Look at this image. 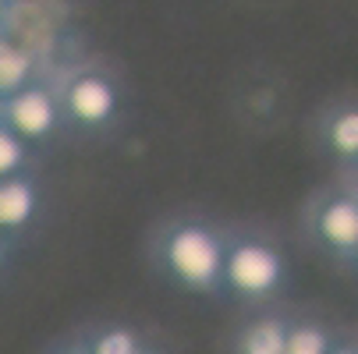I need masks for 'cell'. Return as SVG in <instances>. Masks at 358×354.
I'll use <instances>...</instances> for the list:
<instances>
[{
  "mask_svg": "<svg viewBox=\"0 0 358 354\" xmlns=\"http://www.w3.org/2000/svg\"><path fill=\"white\" fill-rule=\"evenodd\" d=\"M57 99H61L64 121H71L78 128H103L117 117V107H121L117 85L107 75H96V71H78L75 78H68V85Z\"/></svg>",
  "mask_w": 358,
  "mask_h": 354,
  "instance_id": "4",
  "label": "cell"
},
{
  "mask_svg": "<svg viewBox=\"0 0 358 354\" xmlns=\"http://www.w3.org/2000/svg\"><path fill=\"white\" fill-rule=\"evenodd\" d=\"M142 354H152V351H145V347H142Z\"/></svg>",
  "mask_w": 358,
  "mask_h": 354,
  "instance_id": "20",
  "label": "cell"
},
{
  "mask_svg": "<svg viewBox=\"0 0 358 354\" xmlns=\"http://www.w3.org/2000/svg\"><path fill=\"white\" fill-rule=\"evenodd\" d=\"M224 237L202 220H178L160 234L157 259L164 273L195 294H213L224 287Z\"/></svg>",
  "mask_w": 358,
  "mask_h": 354,
  "instance_id": "1",
  "label": "cell"
},
{
  "mask_svg": "<svg viewBox=\"0 0 358 354\" xmlns=\"http://www.w3.org/2000/svg\"><path fill=\"white\" fill-rule=\"evenodd\" d=\"M316 241L341 259H355L358 251V195H330L313 213Z\"/></svg>",
  "mask_w": 358,
  "mask_h": 354,
  "instance_id": "5",
  "label": "cell"
},
{
  "mask_svg": "<svg viewBox=\"0 0 358 354\" xmlns=\"http://www.w3.org/2000/svg\"><path fill=\"white\" fill-rule=\"evenodd\" d=\"M4 11H8V0H0V18H4Z\"/></svg>",
  "mask_w": 358,
  "mask_h": 354,
  "instance_id": "16",
  "label": "cell"
},
{
  "mask_svg": "<svg viewBox=\"0 0 358 354\" xmlns=\"http://www.w3.org/2000/svg\"><path fill=\"white\" fill-rule=\"evenodd\" d=\"M39 213V188L29 174L0 181V234H22Z\"/></svg>",
  "mask_w": 358,
  "mask_h": 354,
  "instance_id": "6",
  "label": "cell"
},
{
  "mask_svg": "<svg viewBox=\"0 0 358 354\" xmlns=\"http://www.w3.org/2000/svg\"><path fill=\"white\" fill-rule=\"evenodd\" d=\"M330 354H358V347H351V344H337V347H330Z\"/></svg>",
  "mask_w": 358,
  "mask_h": 354,
  "instance_id": "13",
  "label": "cell"
},
{
  "mask_svg": "<svg viewBox=\"0 0 358 354\" xmlns=\"http://www.w3.org/2000/svg\"><path fill=\"white\" fill-rule=\"evenodd\" d=\"M0 124L11 128L29 149L43 145V142L54 138L57 128L64 124L61 99H57L54 89L29 82L25 89H18V92H11L4 99V117H0Z\"/></svg>",
  "mask_w": 358,
  "mask_h": 354,
  "instance_id": "3",
  "label": "cell"
},
{
  "mask_svg": "<svg viewBox=\"0 0 358 354\" xmlns=\"http://www.w3.org/2000/svg\"><path fill=\"white\" fill-rule=\"evenodd\" d=\"M330 337L320 326H287V340H284V354H330Z\"/></svg>",
  "mask_w": 358,
  "mask_h": 354,
  "instance_id": "12",
  "label": "cell"
},
{
  "mask_svg": "<svg viewBox=\"0 0 358 354\" xmlns=\"http://www.w3.org/2000/svg\"><path fill=\"white\" fill-rule=\"evenodd\" d=\"M32 82V57L18 46L0 43V96H11Z\"/></svg>",
  "mask_w": 358,
  "mask_h": 354,
  "instance_id": "9",
  "label": "cell"
},
{
  "mask_svg": "<svg viewBox=\"0 0 358 354\" xmlns=\"http://www.w3.org/2000/svg\"><path fill=\"white\" fill-rule=\"evenodd\" d=\"M284 280H287V263H284V256L273 244L255 241V237L227 244L224 287L231 294L248 297V301H259V297L277 294L284 287Z\"/></svg>",
  "mask_w": 358,
  "mask_h": 354,
  "instance_id": "2",
  "label": "cell"
},
{
  "mask_svg": "<svg viewBox=\"0 0 358 354\" xmlns=\"http://www.w3.org/2000/svg\"><path fill=\"white\" fill-rule=\"evenodd\" d=\"M85 351L89 354H142V340L128 326H110V330H99Z\"/></svg>",
  "mask_w": 358,
  "mask_h": 354,
  "instance_id": "10",
  "label": "cell"
},
{
  "mask_svg": "<svg viewBox=\"0 0 358 354\" xmlns=\"http://www.w3.org/2000/svg\"><path fill=\"white\" fill-rule=\"evenodd\" d=\"M64 354H89L85 347H75V351H64Z\"/></svg>",
  "mask_w": 358,
  "mask_h": 354,
  "instance_id": "15",
  "label": "cell"
},
{
  "mask_svg": "<svg viewBox=\"0 0 358 354\" xmlns=\"http://www.w3.org/2000/svg\"><path fill=\"white\" fill-rule=\"evenodd\" d=\"M0 117H4V96H0Z\"/></svg>",
  "mask_w": 358,
  "mask_h": 354,
  "instance_id": "17",
  "label": "cell"
},
{
  "mask_svg": "<svg viewBox=\"0 0 358 354\" xmlns=\"http://www.w3.org/2000/svg\"><path fill=\"white\" fill-rule=\"evenodd\" d=\"M4 259H8V237L0 234V266H4Z\"/></svg>",
  "mask_w": 358,
  "mask_h": 354,
  "instance_id": "14",
  "label": "cell"
},
{
  "mask_svg": "<svg viewBox=\"0 0 358 354\" xmlns=\"http://www.w3.org/2000/svg\"><path fill=\"white\" fill-rule=\"evenodd\" d=\"M355 174H358V156H355Z\"/></svg>",
  "mask_w": 358,
  "mask_h": 354,
  "instance_id": "18",
  "label": "cell"
},
{
  "mask_svg": "<svg viewBox=\"0 0 358 354\" xmlns=\"http://www.w3.org/2000/svg\"><path fill=\"white\" fill-rule=\"evenodd\" d=\"M323 142H327V149H330L337 160L355 163V156H358V107L337 110V114L327 121Z\"/></svg>",
  "mask_w": 358,
  "mask_h": 354,
  "instance_id": "7",
  "label": "cell"
},
{
  "mask_svg": "<svg viewBox=\"0 0 358 354\" xmlns=\"http://www.w3.org/2000/svg\"><path fill=\"white\" fill-rule=\"evenodd\" d=\"M284 340H287V326L280 319H259L241 333L238 354H284Z\"/></svg>",
  "mask_w": 358,
  "mask_h": 354,
  "instance_id": "8",
  "label": "cell"
},
{
  "mask_svg": "<svg viewBox=\"0 0 358 354\" xmlns=\"http://www.w3.org/2000/svg\"><path fill=\"white\" fill-rule=\"evenodd\" d=\"M355 266H358V251H355Z\"/></svg>",
  "mask_w": 358,
  "mask_h": 354,
  "instance_id": "19",
  "label": "cell"
},
{
  "mask_svg": "<svg viewBox=\"0 0 358 354\" xmlns=\"http://www.w3.org/2000/svg\"><path fill=\"white\" fill-rule=\"evenodd\" d=\"M25 170H29V145L11 128L0 124V181L18 177Z\"/></svg>",
  "mask_w": 358,
  "mask_h": 354,
  "instance_id": "11",
  "label": "cell"
}]
</instances>
